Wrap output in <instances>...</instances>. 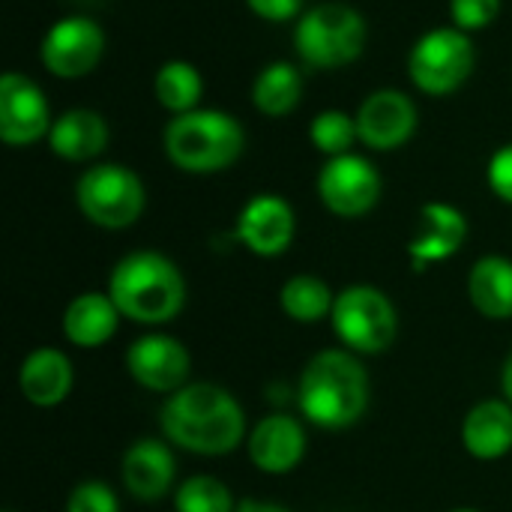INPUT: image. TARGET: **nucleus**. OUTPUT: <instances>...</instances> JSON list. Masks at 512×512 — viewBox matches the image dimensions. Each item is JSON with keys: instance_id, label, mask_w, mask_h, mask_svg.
Masks as SVG:
<instances>
[{"instance_id": "obj_1", "label": "nucleus", "mask_w": 512, "mask_h": 512, "mask_svg": "<svg viewBox=\"0 0 512 512\" xmlns=\"http://www.w3.org/2000/svg\"><path fill=\"white\" fill-rule=\"evenodd\" d=\"M159 429L186 453L228 456L246 441V414L225 387L192 381L165 399Z\"/></svg>"}, {"instance_id": "obj_2", "label": "nucleus", "mask_w": 512, "mask_h": 512, "mask_svg": "<svg viewBox=\"0 0 512 512\" xmlns=\"http://www.w3.org/2000/svg\"><path fill=\"white\" fill-rule=\"evenodd\" d=\"M369 372L357 360L354 351L345 348H330L315 354L297 384V402L300 414L327 432L351 429L354 423L363 420L369 408Z\"/></svg>"}, {"instance_id": "obj_3", "label": "nucleus", "mask_w": 512, "mask_h": 512, "mask_svg": "<svg viewBox=\"0 0 512 512\" xmlns=\"http://www.w3.org/2000/svg\"><path fill=\"white\" fill-rule=\"evenodd\" d=\"M108 297L123 318L147 327L174 321L186 306V279L180 267L153 249L123 255L108 276Z\"/></svg>"}, {"instance_id": "obj_4", "label": "nucleus", "mask_w": 512, "mask_h": 512, "mask_svg": "<svg viewBox=\"0 0 512 512\" xmlns=\"http://www.w3.org/2000/svg\"><path fill=\"white\" fill-rule=\"evenodd\" d=\"M162 150L177 171L219 174L246 150L243 123L222 108H195L174 114L162 129Z\"/></svg>"}, {"instance_id": "obj_5", "label": "nucleus", "mask_w": 512, "mask_h": 512, "mask_svg": "<svg viewBox=\"0 0 512 512\" xmlns=\"http://www.w3.org/2000/svg\"><path fill=\"white\" fill-rule=\"evenodd\" d=\"M366 39L363 12L342 0L315 3L294 21V51L306 69H345L366 51Z\"/></svg>"}, {"instance_id": "obj_6", "label": "nucleus", "mask_w": 512, "mask_h": 512, "mask_svg": "<svg viewBox=\"0 0 512 512\" xmlns=\"http://www.w3.org/2000/svg\"><path fill=\"white\" fill-rule=\"evenodd\" d=\"M75 204L87 222L105 231L132 228L147 207L144 180L120 162H96L75 183Z\"/></svg>"}, {"instance_id": "obj_7", "label": "nucleus", "mask_w": 512, "mask_h": 512, "mask_svg": "<svg viewBox=\"0 0 512 512\" xmlns=\"http://www.w3.org/2000/svg\"><path fill=\"white\" fill-rule=\"evenodd\" d=\"M477 66V45L471 33L459 27H432L408 51V78L411 84L432 96L444 99L465 87Z\"/></svg>"}, {"instance_id": "obj_8", "label": "nucleus", "mask_w": 512, "mask_h": 512, "mask_svg": "<svg viewBox=\"0 0 512 512\" xmlns=\"http://www.w3.org/2000/svg\"><path fill=\"white\" fill-rule=\"evenodd\" d=\"M333 333L354 354H384L399 333V312L393 300L375 285H348L336 294Z\"/></svg>"}, {"instance_id": "obj_9", "label": "nucleus", "mask_w": 512, "mask_h": 512, "mask_svg": "<svg viewBox=\"0 0 512 512\" xmlns=\"http://www.w3.org/2000/svg\"><path fill=\"white\" fill-rule=\"evenodd\" d=\"M102 54L105 30L90 15L57 18L39 42V63L60 81H78L90 75L102 63Z\"/></svg>"}, {"instance_id": "obj_10", "label": "nucleus", "mask_w": 512, "mask_h": 512, "mask_svg": "<svg viewBox=\"0 0 512 512\" xmlns=\"http://www.w3.org/2000/svg\"><path fill=\"white\" fill-rule=\"evenodd\" d=\"M384 180L372 159L360 153L333 156L318 171V198L339 219H360L381 201Z\"/></svg>"}, {"instance_id": "obj_11", "label": "nucleus", "mask_w": 512, "mask_h": 512, "mask_svg": "<svg viewBox=\"0 0 512 512\" xmlns=\"http://www.w3.org/2000/svg\"><path fill=\"white\" fill-rule=\"evenodd\" d=\"M51 126H54V114L45 90L21 72H3L0 141L6 147H33L48 138Z\"/></svg>"}, {"instance_id": "obj_12", "label": "nucleus", "mask_w": 512, "mask_h": 512, "mask_svg": "<svg viewBox=\"0 0 512 512\" xmlns=\"http://www.w3.org/2000/svg\"><path fill=\"white\" fill-rule=\"evenodd\" d=\"M354 117H357L360 144L369 150H378V153H393V150L405 147L420 126L417 102L399 87L372 90L357 105Z\"/></svg>"}, {"instance_id": "obj_13", "label": "nucleus", "mask_w": 512, "mask_h": 512, "mask_svg": "<svg viewBox=\"0 0 512 512\" xmlns=\"http://www.w3.org/2000/svg\"><path fill=\"white\" fill-rule=\"evenodd\" d=\"M126 369L132 381L150 393H177L189 384L192 357L180 339L168 333H147L129 345Z\"/></svg>"}, {"instance_id": "obj_14", "label": "nucleus", "mask_w": 512, "mask_h": 512, "mask_svg": "<svg viewBox=\"0 0 512 512\" xmlns=\"http://www.w3.org/2000/svg\"><path fill=\"white\" fill-rule=\"evenodd\" d=\"M237 240L258 258H279L291 249L297 234V213L294 207L273 192L252 195L243 210L237 213Z\"/></svg>"}, {"instance_id": "obj_15", "label": "nucleus", "mask_w": 512, "mask_h": 512, "mask_svg": "<svg viewBox=\"0 0 512 512\" xmlns=\"http://www.w3.org/2000/svg\"><path fill=\"white\" fill-rule=\"evenodd\" d=\"M468 240V219L459 207L447 201H429L420 207L417 234L408 240V258L414 273H423L432 264L450 261Z\"/></svg>"}, {"instance_id": "obj_16", "label": "nucleus", "mask_w": 512, "mask_h": 512, "mask_svg": "<svg viewBox=\"0 0 512 512\" xmlns=\"http://www.w3.org/2000/svg\"><path fill=\"white\" fill-rule=\"evenodd\" d=\"M246 450L261 474L270 477L291 474L306 456V429L300 426V420L288 414H270L252 426L246 438Z\"/></svg>"}, {"instance_id": "obj_17", "label": "nucleus", "mask_w": 512, "mask_h": 512, "mask_svg": "<svg viewBox=\"0 0 512 512\" xmlns=\"http://www.w3.org/2000/svg\"><path fill=\"white\" fill-rule=\"evenodd\" d=\"M174 477H177L174 453L159 438H141L123 453L120 480L135 501L144 504L162 501L168 492H174Z\"/></svg>"}, {"instance_id": "obj_18", "label": "nucleus", "mask_w": 512, "mask_h": 512, "mask_svg": "<svg viewBox=\"0 0 512 512\" xmlns=\"http://www.w3.org/2000/svg\"><path fill=\"white\" fill-rule=\"evenodd\" d=\"M111 141V129L105 117L93 108H66L54 117V126L48 132V147L57 159L84 165L96 162Z\"/></svg>"}, {"instance_id": "obj_19", "label": "nucleus", "mask_w": 512, "mask_h": 512, "mask_svg": "<svg viewBox=\"0 0 512 512\" xmlns=\"http://www.w3.org/2000/svg\"><path fill=\"white\" fill-rule=\"evenodd\" d=\"M75 384L72 360L57 348H36L18 369V390L36 408H54L66 402Z\"/></svg>"}, {"instance_id": "obj_20", "label": "nucleus", "mask_w": 512, "mask_h": 512, "mask_svg": "<svg viewBox=\"0 0 512 512\" xmlns=\"http://www.w3.org/2000/svg\"><path fill=\"white\" fill-rule=\"evenodd\" d=\"M120 309L114 306V300L108 294L99 291H84L78 294L66 309H63V339L75 348H102L120 324Z\"/></svg>"}, {"instance_id": "obj_21", "label": "nucleus", "mask_w": 512, "mask_h": 512, "mask_svg": "<svg viewBox=\"0 0 512 512\" xmlns=\"http://www.w3.org/2000/svg\"><path fill=\"white\" fill-rule=\"evenodd\" d=\"M462 444L480 462L504 459L512 450V405L507 399H486L462 420Z\"/></svg>"}, {"instance_id": "obj_22", "label": "nucleus", "mask_w": 512, "mask_h": 512, "mask_svg": "<svg viewBox=\"0 0 512 512\" xmlns=\"http://www.w3.org/2000/svg\"><path fill=\"white\" fill-rule=\"evenodd\" d=\"M471 306L492 321L512 318V261L504 255H483L468 273Z\"/></svg>"}, {"instance_id": "obj_23", "label": "nucleus", "mask_w": 512, "mask_h": 512, "mask_svg": "<svg viewBox=\"0 0 512 512\" xmlns=\"http://www.w3.org/2000/svg\"><path fill=\"white\" fill-rule=\"evenodd\" d=\"M303 99V72L291 60H273L261 66L252 81V105L258 114L279 120L288 117Z\"/></svg>"}, {"instance_id": "obj_24", "label": "nucleus", "mask_w": 512, "mask_h": 512, "mask_svg": "<svg viewBox=\"0 0 512 512\" xmlns=\"http://www.w3.org/2000/svg\"><path fill=\"white\" fill-rule=\"evenodd\" d=\"M153 96L156 102L174 117V114H186L201 108V96H204V78L198 72L195 63L189 60H165L156 69L153 78Z\"/></svg>"}, {"instance_id": "obj_25", "label": "nucleus", "mask_w": 512, "mask_h": 512, "mask_svg": "<svg viewBox=\"0 0 512 512\" xmlns=\"http://www.w3.org/2000/svg\"><path fill=\"white\" fill-rule=\"evenodd\" d=\"M333 303H336V294L330 291V285L312 273L291 276L279 291L282 312L297 324H318V321L330 318Z\"/></svg>"}, {"instance_id": "obj_26", "label": "nucleus", "mask_w": 512, "mask_h": 512, "mask_svg": "<svg viewBox=\"0 0 512 512\" xmlns=\"http://www.w3.org/2000/svg\"><path fill=\"white\" fill-rule=\"evenodd\" d=\"M309 141L327 159L354 153V144L360 141L357 117L348 114V111H342V108H324L309 123Z\"/></svg>"}, {"instance_id": "obj_27", "label": "nucleus", "mask_w": 512, "mask_h": 512, "mask_svg": "<svg viewBox=\"0 0 512 512\" xmlns=\"http://www.w3.org/2000/svg\"><path fill=\"white\" fill-rule=\"evenodd\" d=\"M237 501L231 489L207 474L189 477L174 489V512H234Z\"/></svg>"}, {"instance_id": "obj_28", "label": "nucleus", "mask_w": 512, "mask_h": 512, "mask_svg": "<svg viewBox=\"0 0 512 512\" xmlns=\"http://www.w3.org/2000/svg\"><path fill=\"white\" fill-rule=\"evenodd\" d=\"M498 15H501V0H450V21L465 33L492 27Z\"/></svg>"}, {"instance_id": "obj_29", "label": "nucleus", "mask_w": 512, "mask_h": 512, "mask_svg": "<svg viewBox=\"0 0 512 512\" xmlns=\"http://www.w3.org/2000/svg\"><path fill=\"white\" fill-rule=\"evenodd\" d=\"M66 512H120V501H117V495H114V489L108 483L84 480L69 492Z\"/></svg>"}, {"instance_id": "obj_30", "label": "nucleus", "mask_w": 512, "mask_h": 512, "mask_svg": "<svg viewBox=\"0 0 512 512\" xmlns=\"http://www.w3.org/2000/svg\"><path fill=\"white\" fill-rule=\"evenodd\" d=\"M486 183L495 198H501L504 204H512V144H504L492 153V159L486 165Z\"/></svg>"}, {"instance_id": "obj_31", "label": "nucleus", "mask_w": 512, "mask_h": 512, "mask_svg": "<svg viewBox=\"0 0 512 512\" xmlns=\"http://www.w3.org/2000/svg\"><path fill=\"white\" fill-rule=\"evenodd\" d=\"M246 6L252 15H258L261 21H270V24L297 21L309 9L306 0H246Z\"/></svg>"}, {"instance_id": "obj_32", "label": "nucleus", "mask_w": 512, "mask_h": 512, "mask_svg": "<svg viewBox=\"0 0 512 512\" xmlns=\"http://www.w3.org/2000/svg\"><path fill=\"white\" fill-rule=\"evenodd\" d=\"M234 512H291V510H285V507H279V504H270V501L246 498V501H240V504H237V510Z\"/></svg>"}, {"instance_id": "obj_33", "label": "nucleus", "mask_w": 512, "mask_h": 512, "mask_svg": "<svg viewBox=\"0 0 512 512\" xmlns=\"http://www.w3.org/2000/svg\"><path fill=\"white\" fill-rule=\"evenodd\" d=\"M501 390H504V399L512 405V351L504 360V369H501Z\"/></svg>"}, {"instance_id": "obj_34", "label": "nucleus", "mask_w": 512, "mask_h": 512, "mask_svg": "<svg viewBox=\"0 0 512 512\" xmlns=\"http://www.w3.org/2000/svg\"><path fill=\"white\" fill-rule=\"evenodd\" d=\"M450 512H480V510H471V507H459V510H450Z\"/></svg>"}]
</instances>
